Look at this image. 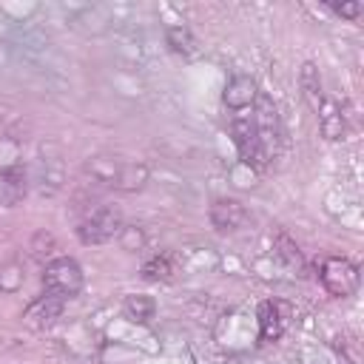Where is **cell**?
<instances>
[{
  "label": "cell",
  "mask_w": 364,
  "mask_h": 364,
  "mask_svg": "<svg viewBox=\"0 0 364 364\" xmlns=\"http://www.w3.org/2000/svg\"><path fill=\"white\" fill-rule=\"evenodd\" d=\"M122 225H125V222H122L119 208H114V205H100V208H94L91 213H85V216L80 219V225H77V239H80L82 245H105V242L117 239V233H119Z\"/></svg>",
  "instance_id": "277c9868"
},
{
  "label": "cell",
  "mask_w": 364,
  "mask_h": 364,
  "mask_svg": "<svg viewBox=\"0 0 364 364\" xmlns=\"http://www.w3.org/2000/svg\"><path fill=\"white\" fill-rule=\"evenodd\" d=\"M230 134H233V145L239 151L242 165H247L253 171H264L270 162V148L264 145V139L256 128V119L253 117H236L230 122Z\"/></svg>",
  "instance_id": "7a4b0ae2"
},
{
  "label": "cell",
  "mask_w": 364,
  "mask_h": 364,
  "mask_svg": "<svg viewBox=\"0 0 364 364\" xmlns=\"http://www.w3.org/2000/svg\"><path fill=\"white\" fill-rule=\"evenodd\" d=\"M165 43L173 54H182V57H193L196 54V37L188 26H168L165 28Z\"/></svg>",
  "instance_id": "5bb4252c"
},
{
  "label": "cell",
  "mask_w": 364,
  "mask_h": 364,
  "mask_svg": "<svg viewBox=\"0 0 364 364\" xmlns=\"http://www.w3.org/2000/svg\"><path fill=\"white\" fill-rule=\"evenodd\" d=\"M330 6H333V11H336L338 17H347V20H355V17L364 11L361 3H350V0H347V3H344V0H341V3H330Z\"/></svg>",
  "instance_id": "ffe728a7"
},
{
  "label": "cell",
  "mask_w": 364,
  "mask_h": 364,
  "mask_svg": "<svg viewBox=\"0 0 364 364\" xmlns=\"http://www.w3.org/2000/svg\"><path fill=\"white\" fill-rule=\"evenodd\" d=\"M63 307H65V301L60 296L43 293L34 301H28V307L23 310V324L31 327V330H46L63 316Z\"/></svg>",
  "instance_id": "52a82bcc"
},
{
  "label": "cell",
  "mask_w": 364,
  "mask_h": 364,
  "mask_svg": "<svg viewBox=\"0 0 364 364\" xmlns=\"http://www.w3.org/2000/svg\"><path fill=\"white\" fill-rule=\"evenodd\" d=\"M296 318V307L287 301V299H264L259 301L256 307V324H259V341L270 344V341H279L290 324Z\"/></svg>",
  "instance_id": "5b68a950"
},
{
  "label": "cell",
  "mask_w": 364,
  "mask_h": 364,
  "mask_svg": "<svg viewBox=\"0 0 364 364\" xmlns=\"http://www.w3.org/2000/svg\"><path fill=\"white\" fill-rule=\"evenodd\" d=\"M117 242L122 250L128 253H139L145 245H148V233L139 228V225H122L119 233H117Z\"/></svg>",
  "instance_id": "e0dca14e"
},
{
  "label": "cell",
  "mask_w": 364,
  "mask_h": 364,
  "mask_svg": "<svg viewBox=\"0 0 364 364\" xmlns=\"http://www.w3.org/2000/svg\"><path fill=\"white\" fill-rule=\"evenodd\" d=\"M259 100V85L250 74H233L228 82H225V91H222V102L230 108V111H245V108H253Z\"/></svg>",
  "instance_id": "ba28073f"
},
{
  "label": "cell",
  "mask_w": 364,
  "mask_h": 364,
  "mask_svg": "<svg viewBox=\"0 0 364 364\" xmlns=\"http://www.w3.org/2000/svg\"><path fill=\"white\" fill-rule=\"evenodd\" d=\"M23 282H26V273L20 262H6L0 267V293H17Z\"/></svg>",
  "instance_id": "ac0fdd59"
},
{
  "label": "cell",
  "mask_w": 364,
  "mask_h": 364,
  "mask_svg": "<svg viewBox=\"0 0 364 364\" xmlns=\"http://www.w3.org/2000/svg\"><path fill=\"white\" fill-rule=\"evenodd\" d=\"M318 282L327 290V296L347 299L358 290L361 273H358V264L350 262L347 256H324L318 264Z\"/></svg>",
  "instance_id": "3957f363"
},
{
  "label": "cell",
  "mask_w": 364,
  "mask_h": 364,
  "mask_svg": "<svg viewBox=\"0 0 364 364\" xmlns=\"http://www.w3.org/2000/svg\"><path fill=\"white\" fill-rule=\"evenodd\" d=\"M40 282H43V290L46 293L60 296L63 301H68V299L80 296V290L85 284V273H82V267H80L77 259H71V256H54V259H48L43 264Z\"/></svg>",
  "instance_id": "6da1fadb"
},
{
  "label": "cell",
  "mask_w": 364,
  "mask_h": 364,
  "mask_svg": "<svg viewBox=\"0 0 364 364\" xmlns=\"http://www.w3.org/2000/svg\"><path fill=\"white\" fill-rule=\"evenodd\" d=\"M316 117H318V131H321L324 139H330V142L344 139V131H347V125H344V114H341V108H338L333 100H324Z\"/></svg>",
  "instance_id": "8fae6325"
},
{
  "label": "cell",
  "mask_w": 364,
  "mask_h": 364,
  "mask_svg": "<svg viewBox=\"0 0 364 364\" xmlns=\"http://www.w3.org/2000/svg\"><path fill=\"white\" fill-rule=\"evenodd\" d=\"M208 219H210V225H213L216 230L230 233V230H239V228L247 222V208H245V202L236 199V196H219V199L210 202Z\"/></svg>",
  "instance_id": "8992f818"
},
{
  "label": "cell",
  "mask_w": 364,
  "mask_h": 364,
  "mask_svg": "<svg viewBox=\"0 0 364 364\" xmlns=\"http://www.w3.org/2000/svg\"><path fill=\"white\" fill-rule=\"evenodd\" d=\"M20 168V142L11 136H0V173Z\"/></svg>",
  "instance_id": "d6986e66"
},
{
  "label": "cell",
  "mask_w": 364,
  "mask_h": 364,
  "mask_svg": "<svg viewBox=\"0 0 364 364\" xmlns=\"http://www.w3.org/2000/svg\"><path fill=\"white\" fill-rule=\"evenodd\" d=\"M171 276H173V262H171L168 253H156V256L145 259L142 279H148V282H168Z\"/></svg>",
  "instance_id": "2e32d148"
},
{
  "label": "cell",
  "mask_w": 364,
  "mask_h": 364,
  "mask_svg": "<svg viewBox=\"0 0 364 364\" xmlns=\"http://www.w3.org/2000/svg\"><path fill=\"white\" fill-rule=\"evenodd\" d=\"M148 179H151V171H148L145 162H122L111 188L119 191V193H136V191L145 188Z\"/></svg>",
  "instance_id": "30bf717a"
},
{
  "label": "cell",
  "mask_w": 364,
  "mask_h": 364,
  "mask_svg": "<svg viewBox=\"0 0 364 364\" xmlns=\"http://www.w3.org/2000/svg\"><path fill=\"white\" fill-rule=\"evenodd\" d=\"M299 85H301V97H304V102L310 105V111L318 114V108H321V102H324L327 97H324V88H321V74H318V65H316V63L307 60V63L299 68Z\"/></svg>",
  "instance_id": "9c48e42d"
},
{
  "label": "cell",
  "mask_w": 364,
  "mask_h": 364,
  "mask_svg": "<svg viewBox=\"0 0 364 364\" xmlns=\"http://www.w3.org/2000/svg\"><path fill=\"white\" fill-rule=\"evenodd\" d=\"M273 250H276V256L290 267V270H296V273H301L304 270V256H301V250H299V245L287 236V233H276V239H273Z\"/></svg>",
  "instance_id": "9a60e30c"
},
{
  "label": "cell",
  "mask_w": 364,
  "mask_h": 364,
  "mask_svg": "<svg viewBox=\"0 0 364 364\" xmlns=\"http://www.w3.org/2000/svg\"><path fill=\"white\" fill-rule=\"evenodd\" d=\"M122 316L136 321V324H148L156 316V301L148 293H128L122 299Z\"/></svg>",
  "instance_id": "4fadbf2b"
},
{
  "label": "cell",
  "mask_w": 364,
  "mask_h": 364,
  "mask_svg": "<svg viewBox=\"0 0 364 364\" xmlns=\"http://www.w3.org/2000/svg\"><path fill=\"white\" fill-rule=\"evenodd\" d=\"M26 191H28V182H26L23 168L0 173V208H14L26 196Z\"/></svg>",
  "instance_id": "7c38bea8"
},
{
  "label": "cell",
  "mask_w": 364,
  "mask_h": 364,
  "mask_svg": "<svg viewBox=\"0 0 364 364\" xmlns=\"http://www.w3.org/2000/svg\"><path fill=\"white\" fill-rule=\"evenodd\" d=\"M225 364H245L239 355H230V358H225Z\"/></svg>",
  "instance_id": "44dd1931"
}]
</instances>
